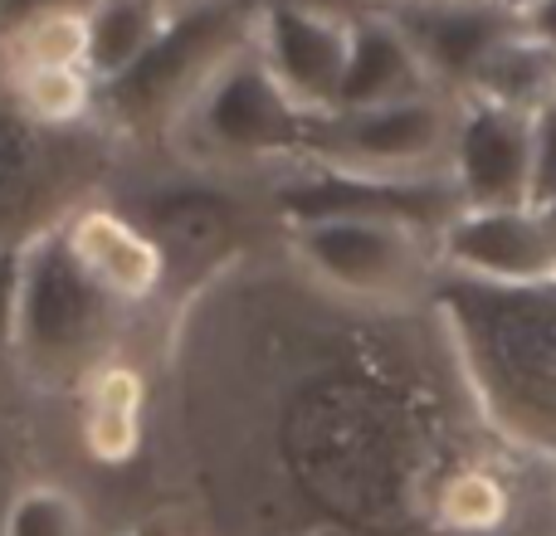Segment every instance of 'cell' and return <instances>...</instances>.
<instances>
[{"label":"cell","mask_w":556,"mask_h":536,"mask_svg":"<svg viewBox=\"0 0 556 536\" xmlns=\"http://www.w3.org/2000/svg\"><path fill=\"white\" fill-rule=\"evenodd\" d=\"M191 488L211 536H556V454L489 400L450 312L366 307L274 254L215 268Z\"/></svg>","instance_id":"obj_1"},{"label":"cell","mask_w":556,"mask_h":536,"mask_svg":"<svg viewBox=\"0 0 556 536\" xmlns=\"http://www.w3.org/2000/svg\"><path fill=\"white\" fill-rule=\"evenodd\" d=\"M434 303L450 312L503 420L556 454V278L538 288H483L440 273Z\"/></svg>","instance_id":"obj_2"},{"label":"cell","mask_w":556,"mask_h":536,"mask_svg":"<svg viewBox=\"0 0 556 536\" xmlns=\"http://www.w3.org/2000/svg\"><path fill=\"white\" fill-rule=\"evenodd\" d=\"M123 327H127V303H117L74 259L59 225L25 244L15 375L29 391L84 395V385L108 361H117Z\"/></svg>","instance_id":"obj_3"},{"label":"cell","mask_w":556,"mask_h":536,"mask_svg":"<svg viewBox=\"0 0 556 536\" xmlns=\"http://www.w3.org/2000/svg\"><path fill=\"white\" fill-rule=\"evenodd\" d=\"M264 0H195L166 15L162 35L127 74L98 84L93 123L108 142H166L201 88L260 35Z\"/></svg>","instance_id":"obj_4"},{"label":"cell","mask_w":556,"mask_h":536,"mask_svg":"<svg viewBox=\"0 0 556 536\" xmlns=\"http://www.w3.org/2000/svg\"><path fill=\"white\" fill-rule=\"evenodd\" d=\"M317 113L293 103L260 49H240L201 88L186 117L172 127L166 146L201 176H278L303 156L307 127Z\"/></svg>","instance_id":"obj_5"},{"label":"cell","mask_w":556,"mask_h":536,"mask_svg":"<svg viewBox=\"0 0 556 536\" xmlns=\"http://www.w3.org/2000/svg\"><path fill=\"white\" fill-rule=\"evenodd\" d=\"M108 132L88 127H45L10 98L0 74V250H25L45 230L64 225L78 205L93 201L108 166Z\"/></svg>","instance_id":"obj_6"},{"label":"cell","mask_w":556,"mask_h":536,"mask_svg":"<svg viewBox=\"0 0 556 536\" xmlns=\"http://www.w3.org/2000/svg\"><path fill=\"white\" fill-rule=\"evenodd\" d=\"M278 244L327 293L366 307H420L440 288V244L401 220H317L278 230Z\"/></svg>","instance_id":"obj_7"},{"label":"cell","mask_w":556,"mask_h":536,"mask_svg":"<svg viewBox=\"0 0 556 536\" xmlns=\"http://www.w3.org/2000/svg\"><path fill=\"white\" fill-rule=\"evenodd\" d=\"M454 123H459L454 93H425L381 107H337L313 117L298 162L386 176V181H434L450 176Z\"/></svg>","instance_id":"obj_8"},{"label":"cell","mask_w":556,"mask_h":536,"mask_svg":"<svg viewBox=\"0 0 556 536\" xmlns=\"http://www.w3.org/2000/svg\"><path fill=\"white\" fill-rule=\"evenodd\" d=\"M440 273L483 288H538L556 278V234L538 205L459 210L440 234Z\"/></svg>","instance_id":"obj_9"},{"label":"cell","mask_w":556,"mask_h":536,"mask_svg":"<svg viewBox=\"0 0 556 536\" xmlns=\"http://www.w3.org/2000/svg\"><path fill=\"white\" fill-rule=\"evenodd\" d=\"M450 181L464 210L532 205V117L459 98Z\"/></svg>","instance_id":"obj_10"},{"label":"cell","mask_w":556,"mask_h":536,"mask_svg":"<svg viewBox=\"0 0 556 536\" xmlns=\"http://www.w3.org/2000/svg\"><path fill=\"white\" fill-rule=\"evenodd\" d=\"M254 49L274 68L278 84L293 93V103H303L307 113H332L337 93H342L346 54H352V20L264 5Z\"/></svg>","instance_id":"obj_11"},{"label":"cell","mask_w":556,"mask_h":536,"mask_svg":"<svg viewBox=\"0 0 556 536\" xmlns=\"http://www.w3.org/2000/svg\"><path fill=\"white\" fill-rule=\"evenodd\" d=\"M386 10L410 35L415 54L425 59L434 88H444L454 98L469 88V78L479 74V64L503 39L528 25V20L513 15L498 0H473V5H386Z\"/></svg>","instance_id":"obj_12"},{"label":"cell","mask_w":556,"mask_h":536,"mask_svg":"<svg viewBox=\"0 0 556 536\" xmlns=\"http://www.w3.org/2000/svg\"><path fill=\"white\" fill-rule=\"evenodd\" d=\"M59 230H64L74 259L127 307L156 297L166 283V273H172V259H166L162 244H156L127 210H117V205H108V201L78 205Z\"/></svg>","instance_id":"obj_13"},{"label":"cell","mask_w":556,"mask_h":536,"mask_svg":"<svg viewBox=\"0 0 556 536\" xmlns=\"http://www.w3.org/2000/svg\"><path fill=\"white\" fill-rule=\"evenodd\" d=\"M244 210L250 205L211 176V181H176V186L152 191L132 220L162 244L172 264L195 259V264L225 268L230 264V250H240Z\"/></svg>","instance_id":"obj_14"},{"label":"cell","mask_w":556,"mask_h":536,"mask_svg":"<svg viewBox=\"0 0 556 536\" xmlns=\"http://www.w3.org/2000/svg\"><path fill=\"white\" fill-rule=\"evenodd\" d=\"M425 93H444V88H434L430 68L415 54L401 20L386 5H366L352 20V54H346L337 107H381V103H405V98H425Z\"/></svg>","instance_id":"obj_15"},{"label":"cell","mask_w":556,"mask_h":536,"mask_svg":"<svg viewBox=\"0 0 556 536\" xmlns=\"http://www.w3.org/2000/svg\"><path fill=\"white\" fill-rule=\"evenodd\" d=\"M78 439L103 469H123L147 449V375L132 361H108L84 385Z\"/></svg>","instance_id":"obj_16"},{"label":"cell","mask_w":556,"mask_h":536,"mask_svg":"<svg viewBox=\"0 0 556 536\" xmlns=\"http://www.w3.org/2000/svg\"><path fill=\"white\" fill-rule=\"evenodd\" d=\"M459 98L503 107V113H518V117L547 113L556 103V44H547L532 25H522L518 35H508L483 59L479 74L469 78V88Z\"/></svg>","instance_id":"obj_17"},{"label":"cell","mask_w":556,"mask_h":536,"mask_svg":"<svg viewBox=\"0 0 556 536\" xmlns=\"http://www.w3.org/2000/svg\"><path fill=\"white\" fill-rule=\"evenodd\" d=\"M172 5L166 0H103L88 10V74L98 84L127 74L162 35Z\"/></svg>","instance_id":"obj_18"},{"label":"cell","mask_w":556,"mask_h":536,"mask_svg":"<svg viewBox=\"0 0 556 536\" xmlns=\"http://www.w3.org/2000/svg\"><path fill=\"white\" fill-rule=\"evenodd\" d=\"M5 88L45 127H88L98 113V78L84 64L15 68V74H5Z\"/></svg>","instance_id":"obj_19"},{"label":"cell","mask_w":556,"mask_h":536,"mask_svg":"<svg viewBox=\"0 0 556 536\" xmlns=\"http://www.w3.org/2000/svg\"><path fill=\"white\" fill-rule=\"evenodd\" d=\"M0 64L15 68H88V15H29L0 25Z\"/></svg>","instance_id":"obj_20"},{"label":"cell","mask_w":556,"mask_h":536,"mask_svg":"<svg viewBox=\"0 0 556 536\" xmlns=\"http://www.w3.org/2000/svg\"><path fill=\"white\" fill-rule=\"evenodd\" d=\"M5 536H98L88 502L74 488L49 478H29L10 508Z\"/></svg>","instance_id":"obj_21"},{"label":"cell","mask_w":556,"mask_h":536,"mask_svg":"<svg viewBox=\"0 0 556 536\" xmlns=\"http://www.w3.org/2000/svg\"><path fill=\"white\" fill-rule=\"evenodd\" d=\"M20 273H25V250H0V385H5L10 375H15Z\"/></svg>","instance_id":"obj_22"},{"label":"cell","mask_w":556,"mask_h":536,"mask_svg":"<svg viewBox=\"0 0 556 536\" xmlns=\"http://www.w3.org/2000/svg\"><path fill=\"white\" fill-rule=\"evenodd\" d=\"M556 201V103L532 117V205Z\"/></svg>","instance_id":"obj_23"},{"label":"cell","mask_w":556,"mask_h":536,"mask_svg":"<svg viewBox=\"0 0 556 536\" xmlns=\"http://www.w3.org/2000/svg\"><path fill=\"white\" fill-rule=\"evenodd\" d=\"M103 0H0V25H15L29 15H88Z\"/></svg>","instance_id":"obj_24"},{"label":"cell","mask_w":556,"mask_h":536,"mask_svg":"<svg viewBox=\"0 0 556 536\" xmlns=\"http://www.w3.org/2000/svg\"><path fill=\"white\" fill-rule=\"evenodd\" d=\"M25 473H20V454H15V444L0 434V536H5V522H10V508H15V498H20V488H25Z\"/></svg>","instance_id":"obj_25"},{"label":"cell","mask_w":556,"mask_h":536,"mask_svg":"<svg viewBox=\"0 0 556 536\" xmlns=\"http://www.w3.org/2000/svg\"><path fill=\"white\" fill-rule=\"evenodd\" d=\"M264 5H293V10H317V15L356 20L366 5H376V0H264Z\"/></svg>","instance_id":"obj_26"},{"label":"cell","mask_w":556,"mask_h":536,"mask_svg":"<svg viewBox=\"0 0 556 536\" xmlns=\"http://www.w3.org/2000/svg\"><path fill=\"white\" fill-rule=\"evenodd\" d=\"M117 536H181V527H176V522H166V518H147V522H137V527H127Z\"/></svg>","instance_id":"obj_27"},{"label":"cell","mask_w":556,"mask_h":536,"mask_svg":"<svg viewBox=\"0 0 556 536\" xmlns=\"http://www.w3.org/2000/svg\"><path fill=\"white\" fill-rule=\"evenodd\" d=\"M528 25H532V29H538V35H542V39H547V44H556V0H547V5H542V10H538V15H532V20H528Z\"/></svg>","instance_id":"obj_28"},{"label":"cell","mask_w":556,"mask_h":536,"mask_svg":"<svg viewBox=\"0 0 556 536\" xmlns=\"http://www.w3.org/2000/svg\"><path fill=\"white\" fill-rule=\"evenodd\" d=\"M498 5H508V10H513V15L532 20V15H538V10H542V5H547V0H498Z\"/></svg>","instance_id":"obj_29"},{"label":"cell","mask_w":556,"mask_h":536,"mask_svg":"<svg viewBox=\"0 0 556 536\" xmlns=\"http://www.w3.org/2000/svg\"><path fill=\"white\" fill-rule=\"evenodd\" d=\"M376 5H473V0H376Z\"/></svg>","instance_id":"obj_30"},{"label":"cell","mask_w":556,"mask_h":536,"mask_svg":"<svg viewBox=\"0 0 556 536\" xmlns=\"http://www.w3.org/2000/svg\"><path fill=\"white\" fill-rule=\"evenodd\" d=\"M542 215H547V225H552V234H556V201H547V205H538Z\"/></svg>","instance_id":"obj_31"},{"label":"cell","mask_w":556,"mask_h":536,"mask_svg":"<svg viewBox=\"0 0 556 536\" xmlns=\"http://www.w3.org/2000/svg\"><path fill=\"white\" fill-rule=\"evenodd\" d=\"M166 5H172V10H181V5H195V0H166Z\"/></svg>","instance_id":"obj_32"}]
</instances>
